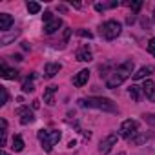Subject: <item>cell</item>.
I'll return each mask as SVG.
<instances>
[{
    "label": "cell",
    "instance_id": "6da1fadb",
    "mask_svg": "<svg viewBox=\"0 0 155 155\" xmlns=\"http://www.w3.org/2000/svg\"><path fill=\"white\" fill-rule=\"evenodd\" d=\"M131 73H133V60H126L124 64L117 66V68L111 71V75L106 79V88H108V90L119 88Z\"/></svg>",
    "mask_w": 155,
    "mask_h": 155
},
{
    "label": "cell",
    "instance_id": "7a4b0ae2",
    "mask_svg": "<svg viewBox=\"0 0 155 155\" xmlns=\"http://www.w3.org/2000/svg\"><path fill=\"white\" fill-rule=\"evenodd\" d=\"M79 104L82 108H93V110H102V111H111V113L117 111L115 102H111L106 97H88V99H81Z\"/></svg>",
    "mask_w": 155,
    "mask_h": 155
},
{
    "label": "cell",
    "instance_id": "3957f363",
    "mask_svg": "<svg viewBox=\"0 0 155 155\" xmlns=\"http://www.w3.org/2000/svg\"><path fill=\"white\" fill-rule=\"evenodd\" d=\"M37 137H38V140H40V144H42V148L46 150V151H51L53 150V146L60 140V131L58 130H53V131H48V130H38V133H37Z\"/></svg>",
    "mask_w": 155,
    "mask_h": 155
},
{
    "label": "cell",
    "instance_id": "277c9868",
    "mask_svg": "<svg viewBox=\"0 0 155 155\" xmlns=\"http://www.w3.org/2000/svg\"><path fill=\"white\" fill-rule=\"evenodd\" d=\"M120 31H122V26H120V22H117V20H108V22H104V24L101 26V35H102L106 40H115V38L120 35Z\"/></svg>",
    "mask_w": 155,
    "mask_h": 155
},
{
    "label": "cell",
    "instance_id": "5b68a950",
    "mask_svg": "<svg viewBox=\"0 0 155 155\" xmlns=\"http://www.w3.org/2000/svg\"><path fill=\"white\" fill-rule=\"evenodd\" d=\"M119 133H120V137H124V139H128V140H131L137 133H139V122L137 120H133V119H128V120H124L122 124H120V130H119Z\"/></svg>",
    "mask_w": 155,
    "mask_h": 155
},
{
    "label": "cell",
    "instance_id": "8992f818",
    "mask_svg": "<svg viewBox=\"0 0 155 155\" xmlns=\"http://www.w3.org/2000/svg\"><path fill=\"white\" fill-rule=\"evenodd\" d=\"M117 140H119L117 133H110L106 139L101 140V144H99V153H101V155H108V153L111 151V148L117 144Z\"/></svg>",
    "mask_w": 155,
    "mask_h": 155
},
{
    "label": "cell",
    "instance_id": "52a82bcc",
    "mask_svg": "<svg viewBox=\"0 0 155 155\" xmlns=\"http://www.w3.org/2000/svg\"><path fill=\"white\" fill-rule=\"evenodd\" d=\"M17 115L20 117V124H22V126H28V124H31V122L35 120L33 111H31L29 108H26V106L18 108V110H17Z\"/></svg>",
    "mask_w": 155,
    "mask_h": 155
},
{
    "label": "cell",
    "instance_id": "ba28073f",
    "mask_svg": "<svg viewBox=\"0 0 155 155\" xmlns=\"http://www.w3.org/2000/svg\"><path fill=\"white\" fill-rule=\"evenodd\" d=\"M88 81H90V69H81L79 73L73 77V86L82 88L84 84H88Z\"/></svg>",
    "mask_w": 155,
    "mask_h": 155
},
{
    "label": "cell",
    "instance_id": "9c48e42d",
    "mask_svg": "<svg viewBox=\"0 0 155 155\" xmlns=\"http://www.w3.org/2000/svg\"><path fill=\"white\" fill-rule=\"evenodd\" d=\"M60 69H62V66H60L58 62H49V64H46V68H44L46 79H53V77H55Z\"/></svg>",
    "mask_w": 155,
    "mask_h": 155
},
{
    "label": "cell",
    "instance_id": "30bf717a",
    "mask_svg": "<svg viewBox=\"0 0 155 155\" xmlns=\"http://www.w3.org/2000/svg\"><path fill=\"white\" fill-rule=\"evenodd\" d=\"M140 88H142V93H144L151 102H155V84H153L151 81H144V84H142Z\"/></svg>",
    "mask_w": 155,
    "mask_h": 155
},
{
    "label": "cell",
    "instance_id": "8fae6325",
    "mask_svg": "<svg viewBox=\"0 0 155 155\" xmlns=\"http://www.w3.org/2000/svg\"><path fill=\"white\" fill-rule=\"evenodd\" d=\"M91 58H93V55H91L88 46H82L79 51H77V60H79V62H90Z\"/></svg>",
    "mask_w": 155,
    "mask_h": 155
},
{
    "label": "cell",
    "instance_id": "7c38bea8",
    "mask_svg": "<svg viewBox=\"0 0 155 155\" xmlns=\"http://www.w3.org/2000/svg\"><path fill=\"white\" fill-rule=\"evenodd\" d=\"M13 26V17L9 13H0V31H8Z\"/></svg>",
    "mask_w": 155,
    "mask_h": 155
},
{
    "label": "cell",
    "instance_id": "4fadbf2b",
    "mask_svg": "<svg viewBox=\"0 0 155 155\" xmlns=\"http://www.w3.org/2000/svg\"><path fill=\"white\" fill-rule=\"evenodd\" d=\"M60 26H62V20L55 17L51 22H48V24L44 26V33H46V35H53V33H55V31H57Z\"/></svg>",
    "mask_w": 155,
    "mask_h": 155
},
{
    "label": "cell",
    "instance_id": "5bb4252c",
    "mask_svg": "<svg viewBox=\"0 0 155 155\" xmlns=\"http://www.w3.org/2000/svg\"><path fill=\"white\" fill-rule=\"evenodd\" d=\"M153 71H155V68H153V66H144V68H140L137 73H133V81H140V79H144V77L151 75Z\"/></svg>",
    "mask_w": 155,
    "mask_h": 155
},
{
    "label": "cell",
    "instance_id": "9a60e30c",
    "mask_svg": "<svg viewBox=\"0 0 155 155\" xmlns=\"http://www.w3.org/2000/svg\"><path fill=\"white\" fill-rule=\"evenodd\" d=\"M55 91H57V86L46 88V91H44V102H46L48 106H53V104H55Z\"/></svg>",
    "mask_w": 155,
    "mask_h": 155
},
{
    "label": "cell",
    "instance_id": "2e32d148",
    "mask_svg": "<svg viewBox=\"0 0 155 155\" xmlns=\"http://www.w3.org/2000/svg\"><path fill=\"white\" fill-rule=\"evenodd\" d=\"M2 77L6 81H15V79H18V71L17 69H9L4 62H2Z\"/></svg>",
    "mask_w": 155,
    "mask_h": 155
},
{
    "label": "cell",
    "instance_id": "e0dca14e",
    "mask_svg": "<svg viewBox=\"0 0 155 155\" xmlns=\"http://www.w3.org/2000/svg\"><path fill=\"white\" fill-rule=\"evenodd\" d=\"M33 79H35V73H29V75H28V79L22 82V91H24V93H31V91H35Z\"/></svg>",
    "mask_w": 155,
    "mask_h": 155
},
{
    "label": "cell",
    "instance_id": "ac0fdd59",
    "mask_svg": "<svg viewBox=\"0 0 155 155\" xmlns=\"http://www.w3.org/2000/svg\"><path fill=\"white\" fill-rule=\"evenodd\" d=\"M150 137H151V133H140V135H135L130 142H131V144H135V146H140V144H144Z\"/></svg>",
    "mask_w": 155,
    "mask_h": 155
},
{
    "label": "cell",
    "instance_id": "d6986e66",
    "mask_svg": "<svg viewBox=\"0 0 155 155\" xmlns=\"http://www.w3.org/2000/svg\"><path fill=\"white\" fill-rule=\"evenodd\" d=\"M11 144H13L11 148H13L15 151H22V150H24V139H22L20 135H15L13 140H11Z\"/></svg>",
    "mask_w": 155,
    "mask_h": 155
},
{
    "label": "cell",
    "instance_id": "ffe728a7",
    "mask_svg": "<svg viewBox=\"0 0 155 155\" xmlns=\"http://www.w3.org/2000/svg\"><path fill=\"white\" fill-rule=\"evenodd\" d=\"M130 97L133 102H139L140 101V86H131L130 88Z\"/></svg>",
    "mask_w": 155,
    "mask_h": 155
},
{
    "label": "cell",
    "instance_id": "44dd1931",
    "mask_svg": "<svg viewBox=\"0 0 155 155\" xmlns=\"http://www.w3.org/2000/svg\"><path fill=\"white\" fill-rule=\"evenodd\" d=\"M124 4L131 8V15H137V13H139V9L142 8V2H140V0H135V2H124Z\"/></svg>",
    "mask_w": 155,
    "mask_h": 155
},
{
    "label": "cell",
    "instance_id": "7402d4cb",
    "mask_svg": "<svg viewBox=\"0 0 155 155\" xmlns=\"http://www.w3.org/2000/svg\"><path fill=\"white\" fill-rule=\"evenodd\" d=\"M28 11H29L31 15L40 13V4H38V2H28Z\"/></svg>",
    "mask_w": 155,
    "mask_h": 155
},
{
    "label": "cell",
    "instance_id": "603a6c76",
    "mask_svg": "<svg viewBox=\"0 0 155 155\" xmlns=\"http://www.w3.org/2000/svg\"><path fill=\"white\" fill-rule=\"evenodd\" d=\"M142 119H144V122H148V124L155 126V113H144V115H142Z\"/></svg>",
    "mask_w": 155,
    "mask_h": 155
},
{
    "label": "cell",
    "instance_id": "cb8c5ba5",
    "mask_svg": "<svg viewBox=\"0 0 155 155\" xmlns=\"http://www.w3.org/2000/svg\"><path fill=\"white\" fill-rule=\"evenodd\" d=\"M0 93H2V97H0V106H4L8 102V90L6 88H0Z\"/></svg>",
    "mask_w": 155,
    "mask_h": 155
},
{
    "label": "cell",
    "instance_id": "d4e9b609",
    "mask_svg": "<svg viewBox=\"0 0 155 155\" xmlns=\"http://www.w3.org/2000/svg\"><path fill=\"white\" fill-rule=\"evenodd\" d=\"M148 51H150L151 55H155V37L150 38V42H148Z\"/></svg>",
    "mask_w": 155,
    "mask_h": 155
},
{
    "label": "cell",
    "instance_id": "484cf974",
    "mask_svg": "<svg viewBox=\"0 0 155 155\" xmlns=\"http://www.w3.org/2000/svg\"><path fill=\"white\" fill-rule=\"evenodd\" d=\"M42 18H44V22L48 24V22H51V20L55 18V17H53V13H51V11H46V13L42 15Z\"/></svg>",
    "mask_w": 155,
    "mask_h": 155
},
{
    "label": "cell",
    "instance_id": "4316f807",
    "mask_svg": "<svg viewBox=\"0 0 155 155\" xmlns=\"http://www.w3.org/2000/svg\"><path fill=\"white\" fill-rule=\"evenodd\" d=\"M79 35L84 37V38H91V37H93V35H91L90 31H86V29H79Z\"/></svg>",
    "mask_w": 155,
    "mask_h": 155
},
{
    "label": "cell",
    "instance_id": "83f0119b",
    "mask_svg": "<svg viewBox=\"0 0 155 155\" xmlns=\"http://www.w3.org/2000/svg\"><path fill=\"white\" fill-rule=\"evenodd\" d=\"M69 35H71V29H69V28H66V31H64V42H68Z\"/></svg>",
    "mask_w": 155,
    "mask_h": 155
},
{
    "label": "cell",
    "instance_id": "f1b7e54d",
    "mask_svg": "<svg viewBox=\"0 0 155 155\" xmlns=\"http://www.w3.org/2000/svg\"><path fill=\"white\" fill-rule=\"evenodd\" d=\"M31 108H33V110H38V108H40V101H37V99H35V101H33V104H31Z\"/></svg>",
    "mask_w": 155,
    "mask_h": 155
},
{
    "label": "cell",
    "instance_id": "f546056e",
    "mask_svg": "<svg viewBox=\"0 0 155 155\" xmlns=\"http://www.w3.org/2000/svg\"><path fill=\"white\" fill-rule=\"evenodd\" d=\"M135 22V15H131V17H128V24H133Z\"/></svg>",
    "mask_w": 155,
    "mask_h": 155
},
{
    "label": "cell",
    "instance_id": "4dcf8cb0",
    "mask_svg": "<svg viewBox=\"0 0 155 155\" xmlns=\"http://www.w3.org/2000/svg\"><path fill=\"white\" fill-rule=\"evenodd\" d=\"M0 155H9V153H8V151H4V150H2V151H0Z\"/></svg>",
    "mask_w": 155,
    "mask_h": 155
},
{
    "label": "cell",
    "instance_id": "1f68e13d",
    "mask_svg": "<svg viewBox=\"0 0 155 155\" xmlns=\"http://www.w3.org/2000/svg\"><path fill=\"white\" fill-rule=\"evenodd\" d=\"M153 20H155V11H153Z\"/></svg>",
    "mask_w": 155,
    "mask_h": 155
},
{
    "label": "cell",
    "instance_id": "d6a6232c",
    "mask_svg": "<svg viewBox=\"0 0 155 155\" xmlns=\"http://www.w3.org/2000/svg\"><path fill=\"white\" fill-rule=\"evenodd\" d=\"M120 155H124V153H120Z\"/></svg>",
    "mask_w": 155,
    "mask_h": 155
}]
</instances>
